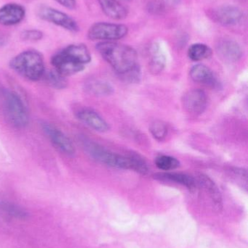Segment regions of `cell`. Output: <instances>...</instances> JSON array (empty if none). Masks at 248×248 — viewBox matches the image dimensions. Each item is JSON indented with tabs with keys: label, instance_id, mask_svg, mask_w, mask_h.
I'll list each match as a JSON object with an SVG mask.
<instances>
[{
	"label": "cell",
	"instance_id": "cell-1",
	"mask_svg": "<svg viewBox=\"0 0 248 248\" xmlns=\"http://www.w3.org/2000/svg\"><path fill=\"white\" fill-rule=\"evenodd\" d=\"M96 49L120 78L128 82H138L141 70L133 48L116 42H101L96 45Z\"/></svg>",
	"mask_w": 248,
	"mask_h": 248
},
{
	"label": "cell",
	"instance_id": "cell-2",
	"mask_svg": "<svg viewBox=\"0 0 248 248\" xmlns=\"http://www.w3.org/2000/svg\"><path fill=\"white\" fill-rule=\"evenodd\" d=\"M10 66L19 75L32 81L40 80L45 72L43 56L34 49L23 51L12 58Z\"/></svg>",
	"mask_w": 248,
	"mask_h": 248
},
{
	"label": "cell",
	"instance_id": "cell-3",
	"mask_svg": "<svg viewBox=\"0 0 248 248\" xmlns=\"http://www.w3.org/2000/svg\"><path fill=\"white\" fill-rule=\"evenodd\" d=\"M80 141L87 154L99 163L116 169H133L132 155L123 156L113 153L87 138H82Z\"/></svg>",
	"mask_w": 248,
	"mask_h": 248
},
{
	"label": "cell",
	"instance_id": "cell-4",
	"mask_svg": "<svg viewBox=\"0 0 248 248\" xmlns=\"http://www.w3.org/2000/svg\"><path fill=\"white\" fill-rule=\"evenodd\" d=\"M2 108L7 122L16 128H23L29 123V116L26 106L18 94L14 92L2 93Z\"/></svg>",
	"mask_w": 248,
	"mask_h": 248
},
{
	"label": "cell",
	"instance_id": "cell-5",
	"mask_svg": "<svg viewBox=\"0 0 248 248\" xmlns=\"http://www.w3.org/2000/svg\"><path fill=\"white\" fill-rule=\"evenodd\" d=\"M128 26L119 23L99 22L90 26L87 31V37L93 41L114 42L127 36Z\"/></svg>",
	"mask_w": 248,
	"mask_h": 248
},
{
	"label": "cell",
	"instance_id": "cell-6",
	"mask_svg": "<svg viewBox=\"0 0 248 248\" xmlns=\"http://www.w3.org/2000/svg\"><path fill=\"white\" fill-rule=\"evenodd\" d=\"M38 17L42 20L60 26L71 32H77L80 26L75 20L67 13L60 11L53 7L47 5H41L37 9Z\"/></svg>",
	"mask_w": 248,
	"mask_h": 248
},
{
	"label": "cell",
	"instance_id": "cell-7",
	"mask_svg": "<svg viewBox=\"0 0 248 248\" xmlns=\"http://www.w3.org/2000/svg\"><path fill=\"white\" fill-rule=\"evenodd\" d=\"M211 17L222 26H235L243 21L245 13L237 6L222 5L211 12Z\"/></svg>",
	"mask_w": 248,
	"mask_h": 248
},
{
	"label": "cell",
	"instance_id": "cell-8",
	"mask_svg": "<svg viewBox=\"0 0 248 248\" xmlns=\"http://www.w3.org/2000/svg\"><path fill=\"white\" fill-rule=\"evenodd\" d=\"M41 126L45 135L58 150L66 155L73 156L75 155L74 144L61 130L47 122L41 124Z\"/></svg>",
	"mask_w": 248,
	"mask_h": 248
},
{
	"label": "cell",
	"instance_id": "cell-9",
	"mask_svg": "<svg viewBox=\"0 0 248 248\" xmlns=\"http://www.w3.org/2000/svg\"><path fill=\"white\" fill-rule=\"evenodd\" d=\"M183 105L185 110L191 114H202L208 105V97L206 93L202 90H189L183 95Z\"/></svg>",
	"mask_w": 248,
	"mask_h": 248
},
{
	"label": "cell",
	"instance_id": "cell-10",
	"mask_svg": "<svg viewBox=\"0 0 248 248\" xmlns=\"http://www.w3.org/2000/svg\"><path fill=\"white\" fill-rule=\"evenodd\" d=\"M51 63L55 71L66 77L81 72L84 69V65L73 61L62 50L57 52L52 57Z\"/></svg>",
	"mask_w": 248,
	"mask_h": 248
},
{
	"label": "cell",
	"instance_id": "cell-11",
	"mask_svg": "<svg viewBox=\"0 0 248 248\" xmlns=\"http://www.w3.org/2000/svg\"><path fill=\"white\" fill-rule=\"evenodd\" d=\"M26 16V9L17 3H7L0 7V25L16 26L23 21Z\"/></svg>",
	"mask_w": 248,
	"mask_h": 248
},
{
	"label": "cell",
	"instance_id": "cell-12",
	"mask_svg": "<svg viewBox=\"0 0 248 248\" xmlns=\"http://www.w3.org/2000/svg\"><path fill=\"white\" fill-rule=\"evenodd\" d=\"M78 120L95 131L105 132L109 129L107 122L95 110L90 108H82L76 113Z\"/></svg>",
	"mask_w": 248,
	"mask_h": 248
},
{
	"label": "cell",
	"instance_id": "cell-13",
	"mask_svg": "<svg viewBox=\"0 0 248 248\" xmlns=\"http://www.w3.org/2000/svg\"><path fill=\"white\" fill-rule=\"evenodd\" d=\"M218 55L224 61L236 62L241 58L243 51L239 44L231 39H222L216 46Z\"/></svg>",
	"mask_w": 248,
	"mask_h": 248
},
{
	"label": "cell",
	"instance_id": "cell-14",
	"mask_svg": "<svg viewBox=\"0 0 248 248\" xmlns=\"http://www.w3.org/2000/svg\"><path fill=\"white\" fill-rule=\"evenodd\" d=\"M190 77L193 81L207 87L216 88L218 86L216 77L213 71L206 65L198 64L195 65L190 71Z\"/></svg>",
	"mask_w": 248,
	"mask_h": 248
},
{
	"label": "cell",
	"instance_id": "cell-15",
	"mask_svg": "<svg viewBox=\"0 0 248 248\" xmlns=\"http://www.w3.org/2000/svg\"><path fill=\"white\" fill-rule=\"evenodd\" d=\"M105 15L114 20L125 19L128 14V10L117 0H97Z\"/></svg>",
	"mask_w": 248,
	"mask_h": 248
},
{
	"label": "cell",
	"instance_id": "cell-16",
	"mask_svg": "<svg viewBox=\"0 0 248 248\" xmlns=\"http://www.w3.org/2000/svg\"><path fill=\"white\" fill-rule=\"evenodd\" d=\"M63 52L73 61L81 65H85L91 61V55L86 45L83 44H73L62 49Z\"/></svg>",
	"mask_w": 248,
	"mask_h": 248
},
{
	"label": "cell",
	"instance_id": "cell-17",
	"mask_svg": "<svg viewBox=\"0 0 248 248\" xmlns=\"http://www.w3.org/2000/svg\"><path fill=\"white\" fill-rule=\"evenodd\" d=\"M154 178L165 182H174L186 186L189 190L194 191L197 188V181L189 175L182 173H159Z\"/></svg>",
	"mask_w": 248,
	"mask_h": 248
},
{
	"label": "cell",
	"instance_id": "cell-18",
	"mask_svg": "<svg viewBox=\"0 0 248 248\" xmlns=\"http://www.w3.org/2000/svg\"><path fill=\"white\" fill-rule=\"evenodd\" d=\"M198 185L203 187V189L209 194L214 204L217 208H220L222 206V199H221V193L219 189L217 187L216 185L210 179L208 176L203 174H199L198 177Z\"/></svg>",
	"mask_w": 248,
	"mask_h": 248
},
{
	"label": "cell",
	"instance_id": "cell-19",
	"mask_svg": "<svg viewBox=\"0 0 248 248\" xmlns=\"http://www.w3.org/2000/svg\"><path fill=\"white\" fill-rule=\"evenodd\" d=\"M166 58L159 45H154L151 49V60H150V70L153 74H159L163 71L165 65Z\"/></svg>",
	"mask_w": 248,
	"mask_h": 248
},
{
	"label": "cell",
	"instance_id": "cell-20",
	"mask_svg": "<svg viewBox=\"0 0 248 248\" xmlns=\"http://www.w3.org/2000/svg\"><path fill=\"white\" fill-rule=\"evenodd\" d=\"M85 89L90 94L98 96L109 95L113 92L112 86L101 80H90L85 84Z\"/></svg>",
	"mask_w": 248,
	"mask_h": 248
},
{
	"label": "cell",
	"instance_id": "cell-21",
	"mask_svg": "<svg viewBox=\"0 0 248 248\" xmlns=\"http://www.w3.org/2000/svg\"><path fill=\"white\" fill-rule=\"evenodd\" d=\"M211 55L212 49L205 44H194L188 49V56L193 61H203L209 58Z\"/></svg>",
	"mask_w": 248,
	"mask_h": 248
},
{
	"label": "cell",
	"instance_id": "cell-22",
	"mask_svg": "<svg viewBox=\"0 0 248 248\" xmlns=\"http://www.w3.org/2000/svg\"><path fill=\"white\" fill-rule=\"evenodd\" d=\"M43 77L48 85L50 86L52 88L56 89V90H64V89L66 88L67 84H68L66 78V77L60 74L55 69L45 71Z\"/></svg>",
	"mask_w": 248,
	"mask_h": 248
},
{
	"label": "cell",
	"instance_id": "cell-23",
	"mask_svg": "<svg viewBox=\"0 0 248 248\" xmlns=\"http://www.w3.org/2000/svg\"><path fill=\"white\" fill-rule=\"evenodd\" d=\"M155 164L160 170H173L180 166V162L171 156L160 155L155 159Z\"/></svg>",
	"mask_w": 248,
	"mask_h": 248
},
{
	"label": "cell",
	"instance_id": "cell-24",
	"mask_svg": "<svg viewBox=\"0 0 248 248\" xmlns=\"http://www.w3.org/2000/svg\"><path fill=\"white\" fill-rule=\"evenodd\" d=\"M0 209L7 213L8 215L16 218H26L28 215L27 213L23 208L6 201H0Z\"/></svg>",
	"mask_w": 248,
	"mask_h": 248
},
{
	"label": "cell",
	"instance_id": "cell-25",
	"mask_svg": "<svg viewBox=\"0 0 248 248\" xmlns=\"http://www.w3.org/2000/svg\"><path fill=\"white\" fill-rule=\"evenodd\" d=\"M150 131L153 137L159 141L165 140L167 135V127L161 121H154L149 127Z\"/></svg>",
	"mask_w": 248,
	"mask_h": 248
},
{
	"label": "cell",
	"instance_id": "cell-26",
	"mask_svg": "<svg viewBox=\"0 0 248 248\" xmlns=\"http://www.w3.org/2000/svg\"><path fill=\"white\" fill-rule=\"evenodd\" d=\"M43 36V32L37 29H27L20 33L21 39L27 42H38L42 40Z\"/></svg>",
	"mask_w": 248,
	"mask_h": 248
},
{
	"label": "cell",
	"instance_id": "cell-27",
	"mask_svg": "<svg viewBox=\"0 0 248 248\" xmlns=\"http://www.w3.org/2000/svg\"><path fill=\"white\" fill-rule=\"evenodd\" d=\"M148 10L149 12L154 14H161L164 11L165 4L162 1L153 0L149 3Z\"/></svg>",
	"mask_w": 248,
	"mask_h": 248
},
{
	"label": "cell",
	"instance_id": "cell-28",
	"mask_svg": "<svg viewBox=\"0 0 248 248\" xmlns=\"http://www.w3.org/2000/svg\"><path fill=\"white\" fill-rule=\"evenodd\" d=\"M57 3L61 4L63 7L68 10H74L77 7V1L76 0H55Z\"/></svg>",
	"mask_w": 248,
	"mask_h": 248
}]
</instances>
